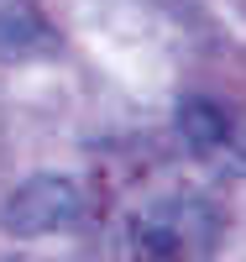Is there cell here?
<instances>
[{
    "instance_id": "6da1fadb",
    "label": "cell",
    "mask_w": 246,
    "mask_h": 262,
    "mask_svg": "<svg viewBox=\"0 0 246 262\" xmlns=\"http://www.w3.org/2000/svg\"><path fill=\"white\" fill-rule=\"evenodd\" d=\"M220 242V210L205 194H168L152 210H142L131 247L142 262H210Z\"/></svg>"
},
{
    "instance_id": "7a4b0ae2",
    "label": "cell",
    "mask_w": 246,
    "mask_h": 262,
    "mask_svg": "<svg viewBox=\"0 0 246 262\" xmlns=\"http://www.w3.org/2000/svg\"><path fill=\"white\" fill-rule=\"evenodd\" d=\"M79 215H84V189L69 173H32L27 184L11 189L6 210H0V226H6L16 242H37V236L69 231Z\"/></svg>"
},
{
    "instance_id": "3957f363",
    "label": "cell",
    "mask_w": 246,
    "mask_h": 262,
    "mask_svg": "<svg viewBox=\"0 0 246 262\" xmlns=\"http://www.w3.org/2000/svg\"><path fill=\"white\" fill-rule=\"evenodd\" d=\"M63 37L37 0H0V63H42L58 58Z\"/></svg>"
},
{
    "instance_id": "277c9868",
    "label": "cell",
    "mask_w": 246,
    "mask_h": 262,
    "mask_svg": "<svg viewBox=\"0 0 246 262\" xmlns=\"http://www.w3.org/2000/svg\"><path fill=\"white\" fill-rule=\"evenodd\" d=\"M178 137H184V147L199 152V158H205V152H220L226 137H231V116L220 111L215 100L194 95V100L178 105Z\"/></svg>"
},
{
    "instance_id": "5b68a950",
    "label": "cell",
    "mask_w": 246,
    "mask_h": 262,
    "mask_svg": "<svg viewBox=\"0 0 246 262\" xmlns=\"http://www.w3.org/2000/svg\"><path fill=\"white\" fill-rule=\"evenodd\" d=\"M226 147L236 152V163L246 168V121H231V137H226Z\"/></svg>"
}]
</instances>
